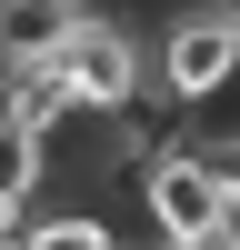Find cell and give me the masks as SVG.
Returning a JSON list of instances; mask_svg holds the SVG:
<instances>
[{
    "instance_id": "cell-1",
    "label": "cell",
    "mask_w": 240,
    "mask_h": 250,
    "mask_svg": "<svg viewBox=\"0 0 240 250\" xmlns=\"http://www.w3.org/2000/svg\"><path fill=\"white\" fill-rule=\"evenodd\" d=\"M130 210H140V250H210L220 210H230V170H220L200 140H170V150L140 160Z\"/></svg>"
},
{
    "instance_id": "cell-2",
    "label": "cell",
    "mask_w": 240,
    "mask_h": 250,
    "mask_svg": "<svg viewBox=\"0 0 240 250\" xmlns=\"http://www.w3.org/2000/svg\"><path fill=\"white\" fill-rule=\"evenodd\" d=\"M230 90H240V10L230 0H180V20L160 30V100L220 110Z\"/></svg>"
},
{
    "instance_id": "cell-3",
    "label": "cell",
    "mask_w": 240,
    "mask_h": 250,
    "mask_svg": "<svg viewBox=\"0 0 240 250\" xmlns=\"http://www.w3.org/2000/svg\"><path fill=\"white\" fill-rule=\"evenodd\" d=\"M50 80L70 90V110H90V120H140V90H150V50H140L120 20H100V10H90L70 40H60Z\"/></svg>"
},
{
    "instance_id": "cell-4",
    "label": "cell",
    "mask_w": 240,
    "mask_h": 250,
    "mask_svg": "<svg viewBox=\"0 0 240 250\" xmlns=\"http://www.w3.org/2000/svg\"><path fill=\"white\" fill-rule=\"evenodd\" d=\"M40 190H50V140H40L30 120L0 110V220H30Z\"/></svg>"
},
{
    "instance_id": "cell-5",
    "label": "cell",
    "mask_w": 240,
    "mask_h": 250,
    "mask_svg": "<svg viewBox=\"0 0 240 250\" xmlns=\"http://www.w3.org/2000/svg\"><path fill=\"white\" fill-rule=\"evenodd\" d=\"M30 250H130V240H120L100 210L70 200V210H30Z\"/></svg>"
},
{
    "instance_id": "cell-6",
    "label": "cell",
    "mask_w": 240,
    "mask_h": 250,
    "mask_svg": "<svg viewBox=\"0 0 240 250\" xmlns=\"http://www.w3.org/2000/svg\"><path fill=\"white\" fill-rule=\"evenodd\" d=\"M60 10H70V20H90V0H60Z\"/></svg>"
},
{
    "instance_id": "cell-7",
    "label": "cell",
    "mask_w": 240,
    "mask_h": 250,
    "mask_svg": "<svg viewBox=\"0 0 240 250\" xmlns=\"http://www.w3.org/2000/svg\"><path fill=\"white\" fill-rule=\"evenodd\" d=\"M130 250H140V240H130Z\"/></svg>"
}]
</instances>
